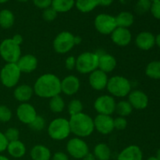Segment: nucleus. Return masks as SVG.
Masks as SVG:
<instances>
[{"label":"nucleus","mask_w":160,"mask_h":160,"mask_svg":"<svg viewBox=\"0 0 160 160\" xmlns=\"http://www.w3.org/2000/svg\"><path fill=\"white\" fill-rule=\"evenodd\" d=\"M37 96L51 98L61 93V80L53 73H44L36 80L33 86Z\"/></svg>","instance_id":"1"},{"label":"nucleus","mask_w":160,"mask_h":160,"mask_svg":"<svg viewBox=\"0 0 160 160\" xmlns=\"http://www.w3.org/2000/svg\"><path fill=\"white\" fill-rule=\"evenodd\" d=\"M70 131L76 137H89L95 131L94 120L88 114L81 112L77 115L71 116L69 120Z\"/></svg>","instance_id":"2"},{"label":"nucleus","mask_w":160,"mask_h":160,"mask_svg":"<svg viewBox=\"0 0 160 160\" xmlns=\"http://www.w3.org/2000/svg\"><path fill=\"white\" fill-rule=\"evenodd\" d=\"M106 89L112 97L123 98L131 92V84L128 78L117 75L109 78Z\"/></svg>","instance_id":"3"},{"label":"nucleus","mask_w":160,"mask_h":160,"mask_svg":"<svg viewBox=\"0 0 160 160\" xmlns=\"http://www.w3.org/2000/svg\"><path fill=\"white\" fill-rule=\"evenodd\" d=\"M48 134L55 141L67 139L71 134L69 120L63 117H59L52 120L48 127Z\"/></svg>","instance_id":"4"},{"label":"nucleus","mask_w":160,"mask_h":160,"mask_svg":"<svg viewBox=\"0 0 160 160\" xmlns=\"http://www.w3.org/2000/svg\"><path fill=\"white\" fill-rule=\"evenodd\" d=\"M98 53L84 52L76 58V70L82 74H90L98 67Z\"/></svg>","instance_id":"5"},{"label":"nucleus","mask_w":160,"mask_h":160,"mask_svg":"<svg viewBox=\"0 0 160 160\" xmlns=\"http://www.w3.org/2000/svg\"><path fill=\"white\" fill-rule=\"evenodd\" d=\"M0 56L6 63H17L21 55L20 45L12 40L6 38L0 43Z\"/></svg>","instance_id":"6"},{"label":"nucleus","mask_w":160,"mask_h":160,"mask_svg":"<svg viewBox=\"0 0 160 160\" xmlns=\"http://www.w3.org/2000/svg\"><path fill=\"white\" fill-rule=\"evenodd\" d=\"M21 77V71L17 63H6L0 72V80L5 87L8 88L16 87Z\"/></svg>","instance_id":"7"},{"label":"nucleus","mask_w":160,"mask_h":160,"mask_svg":"<svg viewBox=\"0 0 160 160\" xmlns=\"http://www.w3.org/2000/svg\"><path fill=\"white\" fill-rule=\"evenodd\" d=\"M53 49L59 54H66L75 46L74 35L71 32L63 31L59 33L52 43Z\"/></svg>","instance_id":"8"},{"label":"nucleus","mask_w":160,"mask_h":160,"mask_svg":"<svg viewBox=\"0 0 160 160\" xmlns=\"http://www.w3.org/2000/svg\"><path fill=\"white\" fill-rule=\"evenodd\" d=\"M94 24L96 31L105 35L111 34L117 28L115 17L106 13H101L96 16Z\"/></svg>","instance_id":"9"},{"label":"nucleus","mask_w":160,"mask_h":160,"mask_svg":"<svg viewBox=\"0 0 160 160\" xmlns=\"http://www.w3.org/2000/svg\"><path fill=\"white\" fill-rule=\"evenodd\" d=\"M67 151L74 159H82L89 153V147L82 138L75 137L67 142Z\"/></svg>","instance_id":"10"},{"label":"nucleus","mask_w":160,"mask_h":160,"mask_svg":"<svg viewBox=\"0 0 160 160\" xmlns=\"http://www.w3.org/2000/svg\"><path fill=\"white\" fill-rule=\"evenodd\" d=\"M116 102L114 97L110 95L98 96L94 102V109L98 114L111 116L116 111Z\"/></svg>","instance_id":"11"},{"label":"nucleus","mask_w":160,"mask_h":160,"mask_svg":"<svg viewBox=\"0 0 160 160\" xmlns=\"http://www.w3.org/2000/svg\"><path fill=\"white\" fill-rule=\"evenodd\" d=\"M93 120L95 130L101 134H109L115 129L113 118L111 116L98 114Z\"/></svg>","instance_id":"12"},{"label":"nucleus","mask_w":160,"mask_h":160,"mask_svg":"<svg viewBox=\"0 0 160 160\" xmlns=\"http://www.w3.org/2000/svg\"><path fill=\"white\" fill-rule=\"evenodd\" d=\"M37 112L34 106L28 102L20 103L17 109V117L21 123L29 125L37 117Z\"/></svg>","instance_id":"13"},{"label":"nucleus","mask_w":160,"mask_h":160,"mask_svg":"<svg viewBox=\"0 0 160 160\" xmlns=\"http://www.w3.org/2000/svg\"><path fill=\"white\" fill-rule=\"evenodd\" d=\"M109 78L107 73L102 71L99 69L94 70L89 74L88 82L91 87L95 91H102L106 88Z\"/></svg>","instance_id":"14"},{"label":"nucleus","mask_w":160,"mask_h":160,"mask_svg":"<svg viewBox=\"0 0 160 160\" xmlns=\"http://www.w3.org/2000/svg\"><path fill=\"white\" fill-rule=\"evenodd\" d=\"M81 88V81L78 77L69 75L61 81V92L71 96L78 93Z\"/></svg>","instance_id":"15"},{"label":"nucleus","mask_w":160,"mask_h":160,"mask_svg":"<svg viewBox=\"0 0 160 160\" xmlns=\"http://www.w3.org/2000/svg\"><path fill=\"white\" fill-rule=\"evenodd\" d=\"M110 35L112 42L120 47L127 46L132 40V34L128 28L117 27Z\"/></svg>","instance_id":"16"},{"label":"nucleus","mask_w":160,"mask_h":160,"mask_svg":"<svg viewBox=\"0 0 160 160\" xmlns=\"http://www.w3.org/2000/svg\"><path fill=\"white\" fill-rule=\"evenodd\" d=\"M128 100L133 109H145L148 105V97L146 94L141 90L131 91L129 93Z\"/></svg>","instance_id":"17"},{"label":"nucleus","mask_w":160,"mask_h":160,"mask_svg":"<svg viewBox=\"0 0 160 160\" xmlns=\"http://www.w3.org/2000/svg\"><path fill=\"white\" fill-rule=\"evenodd\" d=\"M38 59L32 54H25L20 56L17 62V67H19L21 73H29L37 69Z\"/></svg>","instance_id":"18"},{"label":"nucleus","mask_w":160,"mask_h":160,"mask_svg":"<svg viewBox=\"0 0 160 160\" xmlns=\"http://www.w3.org/2000/svg\"><path fill=\"white\" fill-rule=\"evenodd\" d=\"M135 44L141 50L148 51L156 45V36L148 31H142L136 37Z\"/></svg>","instance_id":"19"},{"label":"nucleus","mask_w":160,"mask_h":160,"mask_svg":"<svg viewBox=\"0 0 160 160\" xmlns=\"http://www.w3.org/2000/svg\"><path fill=\"white\" fill-rule=\"evenodd\" d=\"M143 153L138 145H129L123 148L117 156V160H142Z\"/></svg>","instance_id":"20"},{"label":"nucleus","mask_w":160,"mask_h":160,"mask_svg":"<svg viewBox=\"0 0 160 160\" xmlns=\"http://www.w3.org/2000/svg\"><path fill=\"white\" fill-rule=\"evenodd\" d=\"M34 94L33 87L29 84H20L17 86L13 91V96L20 103L28 102Z\"/></svg>","instance_id":"21"},{"label":"nucleus","mask_w":160,"mask_h":160,"mask_svg":"<svg viewBox=\"0 0 160 160\" xmlns=\"http://www.w3.org/2000/svg\"><path fill=\"white\" fill-rule=\"evenodd\" d=\"M98 57V67L102 71L105 72L106 73H111L115 70L117 67V62L116 58L113 56L109 53H103L99 55Z\"/></svg>","instance_id":"22"},{"label":"nucleus","mask_w":160,"mask_h":160,"mask_svg":"<svg viewBox=\"0 0 160 160\" xmlns=\"http://www.w3.org/2000/svg\"><path fill=\"white\" fill-rule=\"evenodd\" d=\"M6 150H7L9 156L15 158V159H20V158L23 157L27 152L26 146L20 140L9 142Z\"/></svg>","instance_id":"23"},{"label":"nucleus","mask_w":160,"mask_h":160,"mask_svg":"<svg viewBox=\"0 0 160 160\" xmlns=\"http://www.w3.org/2000/svg\"><path fill=\"white\" fill-rule=\"evenodd\" d=\"M30 155L32 160H50L52 158L49 148L42 145H34L31 148Z\"/></svg>","instance_id":"24"},{"label":"nucleus","mask_w":160,"mask_h":160,"mask_svg":"<svg viewBox=\"0 0 160 160\" xmlns=\"http://www.w3.org/2000/svg\"><path fill=\"white\" fill-rule=\"evenodd\" d=\"M93 155L97 160H109L112 156V152L109 145L101 142L95 146Z\"/></svg>","instance_id":"25"},{"label":"nucleus","mask_w":160,"mask_h":160,"mask_svg":"<svg viewBox=\"0 0 160 160\" xmlns=\"http://www.w3.org/2000/svg\"><path fill=\"white\" fill-rule=\"evenodd\" d=\"M117 25L119 28H128L133 25L134 22V17L131 12L128 11L120 12L117 17H115Z\"/></svg>","instance_id":"26"},{"label":"nucleus","mask_w":160,"mask_h":160,"mask_svg":"<svg viewBox=\"0 0 160 160\" xmlns=\"http://www.w3.org/2000/svg\"><path fill=\"white\" fill-rule=\"evenodd\" d=\"M75 6V0H52L51 7L57 12H67Z\"/></svg>","instance_id":"27"},{"label":"nucleus","mask_w":160,"mask_h":160,"mask_svg":"<svg viewBox=\"0 0 160 160\" xmlns=\"http://www.w3.org/2000/svg\"><path fill=\"white\" fill-rule=\"evenodd\" d=\"M15 22L13 12L9 9H2L0 11V27L3 29L12 28Z\"/></svg>","instance_id":"28"},{"label":"nucleus","mask_w":160,"mask_h":160,"mask_svg":"<svg viewBox=\"0 0 160 160\" xmlns=\"http://www.w3.org/2000/svg\"><path fill=\"white\" fill-rule=\"evenodd\" d=\"M75 6L81 12H92L98 6L97 0H75Z\"/></svg>","instance_id":"29"},{"label":"nucleus","mask_w":160,"mask_h":160,"mask_svg":"<svg viewBox=\"0 0 160 160\" xmlns=\"http://www.w3.org/2000/svg\"><path fill=\"white\" fill-rule=\"evenodd\" d=\"M48 106H49L50 110L52 112L60 113L65 109L66 104L62 97L60 95H58L50 98Z\"/></svg>","instance_id":"30"},{"label":"nucleus","mask_w":160,"mask_h":160,"mask_svg":"<svg viewBox=\"0 0 160 160\" xmlns=\"http://www.w3.org/2000/svg\"><path fill=\"white\" fill-rule=\"evenodd\" d=\"M133 107L128 100H121L117 102L116 111L120 117H126L131 115L133 112Z\"/></svg>","instance_id":"31"},{"label":"nucleus","mask_w":160,"mask_h":160,"mask_svg":"<svg viewBox=\"0 0 160 160\" xmlns=\"http://www.w3.org/2000/svg\"><path fill=\"white\" fill-rule=\"evenodd\" d=\"M145 74L152 79H160V61H152L147 65Z\"/></svg>","instance_id":"32"},{"label":"nucleus","mask_w":160,"mask_h":160,"mask_svg":"<svg viewBox=\"0 0 160 160\" xmlns=\"http://www.w3.org/2000/svg\"><path fill=\"white\" fill-rule=\"evenodd\" d=\"M83 109H84L83 103L81 102V101H80L79 99H77V98L72 99L67 106V110H68L70 117L82 112Z\"/></svg>","instance_id":"33"},{"label":"nucleus","mask_w":160,"mask_h":160,"mask_svg":"<svg viewBox=\"0 0 160 160\" xmlns=\"http://www.w3.org/2000/svg\"><path fill=\"white\" fill-rule=\"evenodd\" d=\"M152 3L150 0H138L135 5V12L140 15L146 13L150 11Z\"/></svg>","instance_id":"34"},{"label":"nucleus","mask_w":160,"mask_h":160,"mask_svg":"<svg viewBox=\"0 0 160 160\" xmlns=\"http://www.w3.org/2000/svg\"><path fill=\"white\" fill-rule=\"evenodd\" d=\"M45 124H46V122H45L44 117H42V116L37 115V117L34 118V120L28 126L33 131H41L45 128Z\"/></svg>","instance_id":"35"},{"label":"nucleus","mask_w":160,"mask_h":160,"mask_svg":"<svg viewBox=\"0 0 160 160\" xmlns=\"http://www.w3.org/2000/svg\"><path fill=\"white\" fill-rule=\"evenodd\" d=\"M12 119V111L5 105H0V122L7 123Z\"/></svg>","instance_id":"36"},{"label":"nucleus","mask_w":160,"mask_h":160,"mask_svg":"<svg viewBox=\"0 0 160 160\" xmlns=\"http://www.w3.org/2000/svg\"><path fill=\"white\" fill-rule=\"evenodd\" d=\"M4 134L9 142L19 140V138H20V131L16 128H8L6 132L4 133Z\"/></svg>","instance_id":"37"},{"label":"nucleus","mask_w":160,"mask_h":160,"mask_svg":"<svg viewBox=\"0 0 160 160\" xmlns=\"http://www.w3.org/2000/svg\"><path fill=\"white\" fill-rule=\"evenodd\" d=\"M57 14L58 12L50 6V7L47 8V9H43L42 18L47 22H52L57 17Z\"/></svg>","instance_id":"38"},{"label":"nucleus","mask_w":160,"mask_h":160,"mask_svg":"<svg viewBox=\"0 0 160 160\" xmlns=\"http://www.w3.org/2000/svg\"><path fill=\"white\" fill-rule=\"evenodd\" d=\"M114 121V128L118 131H123L127 128L128 127V120H127L126 117H120L118 116L113 119Z\"/></svg>","instance_id":"39"},{"label":"nucleus","mask_w":160,"mask_h":160,"mask_svg":"<svg viewBox=\"0 0 160 160\" xmlns=\"http://www.w3.org/2000/svg\"><path fill=\"white\" fill-rule=\"evenodd\" d=\"M32 1L36 7L41 9H45L52 6V0H32Z\"/></svg>","instance_id":"40"},{"label":"nucleus","mask_w":160,"mask_h":160,"mask_svg":"<svg viewBox=\"0 0 160 160\" xmlns=\"http://www.w3.org/2000/svg\"><path fill=\"white\" fill-rule=\"evenodd\" d=\"M150 12L155 18L160 20V1L152 3Z\"/></svg>","instance_id":"41"},{"label":"nucleus","mask_w":160,"mask_h":160,"mask_svg":"<svg viewBox=\"0 0 160 160\" xmlns=\"http://www.w3.org/2000/svg\"><path fill=\"white\" fill-rule=\"evenodd\" d=\"M65 67L68 70H73L76 68V58L73 56H68L65 60Z\"/></svg>","instance_id":"42"},{"label":"nucleus","mask_w":160,"mask_h":160,"mask_svg":"<svg viewBox=\"0 0 160 160\" xmlns=\"http://www.w3.org/2000/svg\"><path fill=\"white\" fill-rule=\"evenodd\" d=\"M8 144H9V142L6 139L5 134L3 133L0 132V153L6 151V148H7Z\"/></svg>","instance_id":"43"},{"label":"nucleus","mask_w":160,"mask_h":160,"mask_svg":"<svg viewBox=\"0 0 160 160\" xmlns=\"http://www.w3.org/2000/svg\"><path fill=\"white\" fill-rule=\"evenodd\" d=\"M52 160H70L67 154L62 152H57L52 156Z\"/></svg>","instance_id":"44"},{"label":"nucleus","mask_w":160,"mask_h":160,"mask_svg":"<svg viewBox=\"0 0 160 160\" xmlns=\"http://www.w3.org/2000/svg\"><path fill=\"white\" fill-rule=\"evenodd\" d=\"M12 40L15 43H17V45H20L23 42V36L20 34H16L12 36Z\"/></svg>","instance_id":"45"},{"label":"nucleus","mask_w":160,"mask_h":160,"mask_svg":"<svg viewBox=\"0 0 160 160\" xmlns=\"http://www.w3.org/2000/svg\"><path fill=\"white\" fill-rule=\"evenodd\" d=\"M98 6H109L113 2V0H97Z\"/></svg>","instance_id":"46"},{"label":"nucleus","mask_w":160,"mask_h":160,"mask_svg":"<svg viewBox=\"0 0 160 160\" xmlns=\"http://www.w3.org/2000/svg\"><path fill=\"white\" fill-rule=\"evenodd\" d=\"M82 160H97V159H95V156H94L93 154L89 152L87 156H85L84 158H83Z\"/></svg>","instance_id":"47"},{"label":"nucleus","mask_w":160,"mask_h":160,"mask_svg":"<svg viewBox=\"0 0 160 160\" xmlns=\"http://www.w3.org/2000/svg\"><path fill=\"white\" fill-rule=\"evenodd\" d=\"M82 42V38H81V36H78V35H74V43L75 45H80Z\"/></svg>","instance_id":"48"},{"label":"nucleus","mask_w":160,"mask_h":160,"mask_svg":"<svg viewBox=\"0 0 160 160\" xmlns=\"http://www.w3.org/2000/svg\"><path fill=\"white\" fill-rule=\"evenodd\" d=\"M156 45H157L158 47L160 48V34L156 36Z\"/></svg>","instance_id":"49"},{"label":"nucleus","mask_w":160,"mask_h":160,"mask_svg":"<svg viewBox=\"0 0 160 160\" xmlns=\"http://www.w3.org/2000/svg\"><path fill=\"white\" fill-rule=\"evenodd\" d=\"M156 157L157 158V159H159V160H160V148H159V149H158L157 152H156Z\"/></svg>","instance_id":"50"},{"label":"nucleus","mask_w":160,"mask_h":160,"mask_svg":"<svg viewBox=\"0 0 160 160\" xmlns=\"http://www.w3.org/2000/svg\"><path fill=\"white\" fill-rule=\"evenodd\" d=\"M0 160H9V159H8V158L6 157V156H1V155H0Z\"/></svg>","instance_id":"51"},{"label":"nucleus","mask_w":160,"mask_h":160,"mask_svg":"<svg viewBox=\"0 0 160 160\" xmlns=\"http://www.w3.org/2000/svg\"><path fill=\"white\" fill-rule=\"evenodd\" d=\"M147 160H159V159H158L156 156H151V157H149L148 159H147Z\"/></svg>","instance_id":"52"},{"label":"nucleus","mask_w":160,"mask_h":160,"mask_svg":"<svg viewBox=\"0 0 160 160\" xmlns=\"http://www.w3.org/2000/svg\"><path fill=\"white\" fill-rule=\"evenodd\" d=\"M8 1H9V0H0V3H1V4H2V3L7 2Z\"/></svg>","instance_id":"53"},{"label":"nucleus","mask_w":160,"mask_h":160,"mask_svg":"<svg viewBox=\"0 0 160 160\" xmlns=\"http://www.w3.org/2000/svg\"><path fill=\"white\" fill-rule=\"evenodd\" d=\"M17 1L20 2H27L29 1V0H17Z\"/></svg>","instance_id":"54"},{"label":"nucleus","mask_w":160,"mask_h":160,"mask_svg":"<svg viewBox=\"0 0 160 160\" xmlns=\"http://www.w3.org/2000/svg\"><path fill=\"white\" fill-rule=\"evenodd\" d=\"M150 1H151L152 2H158V1H160V0H150Z\"/></svg>","instance_id":"55"}]
</instances>
